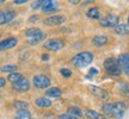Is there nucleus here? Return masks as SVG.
Instances as JSON below:
<instances>
[{"label": "nucleus", "mask_w": 129, "mask_h": 119, "mask_svg": "<svg viewBox=\"0 0 129 119\" xmlns=\"http://www.w3.org/2000/svg\"><path fill=\"white\" fill-rule=\"evenodd\" d=\"M125 110H127V104L124 101H116V102H106L102 106L103 114L105 117H112V118L120 119L123 117Z\"/></svg>", "instance_id": "obj_1"}, {"label": "nucleus", "mask_w": 129, "mask_h": 119, "mask_svg": "<svg viewBox=\"0 0 129 119\" xmlns=\"http://www.w3.org/2000/svg\"><path fill=\"white\" fill-rule=\"evenodd\" d=\"M93 61V54L90 51H81L72 58V64L77 68H84L91 64Z\"/></svg>", "instance_id": "obj_2"}, {"label": "nucleus", "mask_w": 129, "mask_h": 119, "mask_svg": "<svg viewBox=\"0 0 129 119\" xmlns=\"http://www.w3.org/2000/svg\"><path fill=\"white\" fill-rule=\"evenodd\" d=\"M104 69H105V72L110 76H120L121 74H122V68H121L120 63H118V61L114 57H108V58L104 61Z\"/></svg>", "instance_id": "obj_3"}, {"label": "nucleus", "mask_w": 129, "mask_h": 119, "mask_svg": "<svg viewBox=\"0 0 129 119\" xmlns=\"http://www.w3.org/2000/svg\"><path fill=\"white\" fill-rule=\"evenodd\" d=\"M32 83L36 88H40V89H46L51 85L50 79L48 78L47 75H43V74H40V75H36L32 79Z\"/></svg>", "instance_id": "obj_4"}, {"label": "nucleus", "mask_w": 129, "mask_h": 119, "mask_svg": "<svg viewBox=\"0 0 129 119\" xmlns=\"http://www.w3.org/2000/svg\"><path fill=\"white\" fill-rule=\"evenodd\" d=\"M118 22H120V18L117 16L108 14V16L99 19V25L103 28H115L118 25Z\"/></svg>", "instance_id": "obj_5"}, {"label": "nucleus", "mask_w": 129, "mask_h": 119, "mask_svg": "<svg viewBox=\"0 0 129 119\" xmlns=\"http://www.w3.org/2000/svg\"><path fill=\"white\" fill-rule=\"evenodd\" d=\"M43 46L50 51H59L64 46V42L60 38H51V39H48Z\"/></svg>", "instance_id": "obj_6"}, {"label": "nucleus", "mask_w": 129, "mask_h": 119, "mask_svg": "<svg viewBox=\"0 0 129 119\" xmlns=\"http://www.w3.org/2000/svg\"><path fill=\"white\" fill-rule=\"evenodd\" d=\"M57 4H59V0H44L43 4H42V11L44 13H50V12H56L59 11V7H57Z\"/></svg>", "instance_id": "obj_7"}, {"label": "nucleus", "mask_w": 129, "mask_h": 119, "mask_svg": "<svg viewBox=\"0 0 129 119\" xmlns=\"http://www.w3.org/2000/svg\"><path fill=\"white\" fill-rule=\"evenodd\" d=\"M64 22H66V18L63 16H57V14L44 19V24L48 25V26H59V25L64 24Z\"/></svg>", "instance_id": "obj_8"}, {"label": "nucleus", "mask_w": 129, "mask_h": 119, "mask_svg": "<svg viewBox=\"0 0 129 119\" xmlns=\"http://www.w3.org/2000/svg\"><path fill=\"white\" fill-rule=\"evenodd\" d=\"M17 43H18V39L14 38V37H9L4 41H0V51L13 49L14 46L17 45Z\"/></svg>", "instance_id": "obj_9"}, {"label": "nucleus", "mask_w": 129, "mask_h": 119, "mask_svg": "<svg viewBox=\"0 0 129 119\" xmlns=\"http://www.w3.org/2000/svg\"><path fill=\"white\" fill-rule=\"evenodd\" d=\"M117 61H118V63H120L122 70H123V72L129 76V54L128 52L121 54V55L118 56Z\"/></svg>", "instance_id": "obj_10"}, {"label": "nucleus", "mask_w": 129, "mask_h": 119, "mask_svg": "<svg viewBox=\"0 0 129 119\" xmlns=\"http://www.w3.org/2000/svg\"><path fill=\"white\" fill-rule=\"evenodd\" d=\"M16 17L14 11L7 10V11H0V25H4V24L10 23L11 20H13Z\"/></svg>", "instance_id": "obj_11"}, {"label": "nucleus", "mask_w": 129, "mask_h": 119, "mask_svg": "<svg viewBox=\"0 0 129 119\" xmlns=\"http://www.w3.org/2000/svg\"><path fill=\"white\" fill-rule=\"evenodd\" d=\"M12 87H13L14 91L24 93V92H28L30 89V82H29L26 79H23V80H20L18 82L12 83Z\"/></svg>", "instance_id": "obj_12"}, {"label": "nucleus", "mask_w": 129, "mask_h": 119, "mask_svg": "<svg viewBox=\"0 0 129 119\" xmlns=\"http://www.w3.org/2000/svg\"><path fill=\"white\" fill-rule=\"evenodd\" d=\"M88 89L91 91V93H92L93 95L97 96V98H99V99H102V100H104V99L108 98V92L101 87H97V86H88Z\"/></svg>", "instance_id": "obj_13"}, {"label": "nucleus", "mask_w": 129, "mask_h": 119, "mask_svg": "<svg viewBox=\"0 0 129 119\" xmlns=\"http://www.w3.org/2000/svg\"><path fill=\"white\" fill-rule=\"evenodd\" d=\"M35 104H36L37 107H41V108H49L53 102L49 98H46V96H41V98H37L35 100Z\"/></svg>", "instance_id": "obj_14"}, {"label": "nucleus", "mask_w": 129, "mask_h": 119, "mask_svg": "<svg viewBox=\"0 0 129 119\" xmlns=\"http://www.w3.org/2000/svg\"><path fill=\"white\" fill-rule=\"evenodd\" d=\"M108 42H109V39H108V37L104 36V35H97V36H94L92 38L93 45L98 46V48L106 45V44H108Z\"/></svg>", "instance_id": "obj_15"}, {"label": "nucleus", "mask_w": 129, "mask_h": 119, "mask_svg": "<svg viewBox=\"0 0 129 119\" xmlns=\"http://www.w3.org/2000/svg\"><path fill=\"white\" fill-rule=\"evenodd\" d=\"M115 32L120 36L129 35V24H118L117 26H115Z\"/></svg>", "instance_id": "obj_16"}, {"label": "nucleus", "mask_w": 129, "mask_h": 119, "mask_svg": "<svg viewBox=\"0 0 129 119\" xmlns=\"http://www.w3.org/2000/svg\"><path fill=\"white\" fill-rule=\"evenodd\" d=\"M61 95H62V91L57 87L48 88L46 91V96H48V98H60Z\"/></svg>", "instance_id": "obj_17"}, {"label": "nucleus", "mask_w": 129, "mask_h": 119, "mask_svg": "<svg viewBox=\"0 0 129 119\" xmlns=\"http://www.w3.org/2000/svg\"><path fill=\"white\" fill-rule=\"evenodd\" d=\"M85 115L88 119H105L106 117L101 112H97L94 110H86L85 111Z\"/></svg>", "instance_id": "obj_18"}, {"label": "nucleus", "mask_w": 129, "mask_h": 119, "mask_svg": "<svg viewBox=\"0 0 129 119\" xmlns=\"http://www.w3.org/2000/svg\"><path fill=\"white\" fill-rule=\"evenodd\" d=\"M46 33L44 32H40V33H37L35 37H32V38H30L28 41V44L29 45H36V44H38L40 42H42L43 39H46Z\"/></svg>", "instance_id": "obj_19"}, {"label": "nucleus", "mask_w": 129, "mask_h": 119, "mask_svg": "<svg viewBox=\"0 0 129 119\" xmlns=\"http://www.w3.org/2000/svg\"><path fill=\"white\" fill-rule=\"evenodd\" d=\"M117 88H118V91L122 95L124 96H129V83L125 82V81H121L118 82L117 85Z\"/></svg>", "instance_id": "obj_20"}, {"label": "nucleus", "mask_w": 129, "mask_h": 119, "mask_svg": "<svg viewBox=\"0 0 129 119\" xmlns=\"http://www.w3.org/2000/svg\"><path fill=\"white\" fill-rule=\"evenodd\" d=\"M86 16L91 19H101V12L98 7H90L86 12Z\"/></svg>", "instance_id": "obj_21"}, {"label": "nucleus", "mask_w": 129, "mask_h": 119, "mask_svg": "<svg viewBox=\"0 0 129 119\" xmlns=\"http://www.w3.org/2000/svg\"><path fill=\"white\" fill-rule=\"evenodd\" d=\"M17 69H18V67H17L16 64H4V66L0 67V70H1L3 73H9V74L16 73Z\"/></svg>", "instance_id": "obj_22"}, {"label": "nucleus", "mask_w": 129, "mask_h": 119, "mask_svg": "<svg viewBox=\"0 0 129 119\" xmlns=\"http://www.w3.org/2000/svg\"><path fill=\"white\" fill-rule=\"evenodd\" d=\"M14 119H31V113L29 110H19L17 111Z\"/></svg>", "instance_id": "obj_23"}, {"label": "nucleus", "mask_w": 129, "mask_h": 119, "mask_svg": "<svg viewBox=\"0 0 129 119\" xmlns=\"http://www.w3.org/2000/svg\"><path fill=\"white\" fill-rule=\"evenodd\" d=\"M23 75L20 73H11L9 74V76H7V80H9L10 82H12V83H16V82H18V81H20V80H23Z\"/></svg>", "instance_id": "obj_24"}, {"label": "nucleus", "mask_w": 129, "mask_h": 119, "mask_svg": "<svg viewBox=\"0 0 129 119\" xmlns=\"http://www.w3.org/2000/svg\"><path fill=\"white\" fill-rule=\"evenodd\" d=\"M67 113H71V114H73L74 117H77V118H79V117H81V115L84 114L83 110L79 108V107H77V106H71V107H68Z\"/></svg>", "instance_id": "obj_25"}, {"label": "nucleus", "mask_w": 129, "mask_h": 119, "mask_svg": "<svg viewBox=\"0 0 129 119\" xmlns=\"http://www.w3.org/2000/svg\"><path fill=\"white\" fill-rule=\"evenodd\" d=\"M13 105L18 111L19 110H29V107H30L29 102H26V101H24V100H16Z\"/></svg>", "instance_id": "obj_26"}, {"label": "nucleus", "mask_w": 129, "mask_h": 119, "mask_svg": "<svg viewBox=\"0 0 129 119\" xmlns=\"http://www.w3.org/2000/svg\"><path fill=\"white\" fill-rule=\"evenodd\" d=\"M40 32H41V30L38 28H29L25 30V36L29 37V38H32V37H35Z\"/></svg>", "instance_id": "obj_27"}, {"label": "nucleus", "mask_w": 129, "mask_h": 119, "mask_svg": "<svg viewBox=\"0 0 129 119\" xmlns=\"http://www.w3.org/2000/svg\"><path fill=\"white\" fill-rule=\"evenodd\" d=\"M60 74L61 75H62V76H63L64 79H68V78H71V76H72V70H71V69H68V68H62L60 70Z\"/></svg>", "instance_id": "obj_28"}, {"label": "nucleus", "mask_w": 129, "mask_h": 119, "mask_svg": "<svg viewBox=\"0 0 129 119\" xmlns=\"http://www.w3.org/2000/svg\"><path fill=\"white\" fill-rule=\"evenodd\" d=\"M43 1H44V0H36V1H34V3L31 4V9L32 10L41 9V7H42V4H43Z\"/></svg>", "instance_id": "obj_29"}, {"label": "nucleus", "mask_w": 129, "mask_h": 119, "mask_svg": "<svg viewBox=\"0 0 129 119\" xmlns=\"http://www.w3.org/2000/svg\"><path fill=\"white\" fill-rule=\"evenodd\" d=\"M59 119H78V118L74 117L73 114H71V113H62V114L59 115Z\"/></svg>", "instance_id": "obj_30"}, {"label": "nucleus", "mask_w": 129, "mask_h": 119, "mask_svg": "<svg viewBox=\"0 0 129 119\" xmlns=\"http://www.w3.org/2000/svg\"><path fill=\"white\" fill-rule=\"evenodd\" d=\"M96 74H98V69L97 68H91L90 69V72H88V75H90V76H94Z\"/></svg>", "instance_id": "obj_31"}, {"label": "nucleus", "mask_w": 129, "mask_h": 119, "mask_svg": "<svg viewBox=\"0 0 129 119\" xmlns=\"http://www.w3.org/2000/svg\"><path fill=\"white\" fill-rule=\"evenodd\" d=\"M26 1H29V0H14L13 3L16 5H22V4H25Z\"/></svg>", "instance_id": "obj_32"}, {"label": "nucleus", "mask_w": 129, "mask_h": 119, "mask_svg": "<svg viewBox=\"0 0 129 119\" xmlns=\"http://www.w3.org/2000/svg\"><path fill=\"white\" fill-rule=\"evenodd\" d=\"M5 85H6V79H4V78H1V76H0V88L4 87Z\"/></svg>", "instance_id": "obj_33"}, {"label": "nucleus", "mask_w": 129, "mask_h": 119, "mask_svg": "<svg viewBox=\"0 0 129 119\" xmlns=\"http://www.w3.org/2000/svg\"><path fill=\"white\" fill-rule=\"evenodd\" d=\"M29 20H30V22H35V20H36L37 22V20H38V16H37V14L36 16H31V18L29 19Z\"/></svg>", "instance_id": "obj_34"}, {"label": "nucleus", "mask_w": 129, "mask_h": 119, "mask_svg": "<svg viewBox=\"0 0 129 119\" xmlns=\"http://www.w3.org/2000/svg\"><path fill=\"white\" fill-rule=\"evenodd\" d=\"M69 3H71V4H73V5H77V4H79V3H80V1H81V0H68Z\"/></svg>", "instance_id": "obj_35"}, {"label": "nucleus", "mask_w": 129, "mask_h": 119, "mask_svg": "<svg viewBox=\"0 0 129 119\" xmlns=\"http://www.w3.org/2000/svg\"><path fill=\"white\" fill-rule=\"evenodd\" d=\"M42 60H43V61H48V60H49V56L47 55V54H43V56H42Z\"/></svg>", "instance_id": "obj_36"}, {"label": "nucleus", "mask_w": 129, "mask_h": 119, "mask_svg": "<svg viewBox=\"0 0 129 119\" xmlns=\"http://www.w3.org/2000/svg\"><path fill=\"white\" fill-rule=\"evenodd\" d=\"M6 0H0V4H3V3H5Z\"/></svg>", "instance_id": "obj_37"}, {"label": "nucleus", "mask_w": 129, "mask_h": 119, "mask_svg": "<svg viewBox=\"0 0 129 119\" xmlns=\"http://www.w3.org/2000/svg\"><path fill=\"white\" fill-rule=\"evenodd\" d=\"M128 24H129V17H128Z\"/></svg>", "instance_id": "obj_38"}, {"label": "nucleus", "mask_w": 129, "mask_h": 119, "mask_svg": "<svg viewBox=\"0 0 129 119\" xmlns=\"http://www.w3.org/2000/svg\"><path fill=\"white\" fill-rule=\"evenodd\" d=\"M0 37H1V32H0Z\"/></svg>", "instance_id": "obj_39"}, {"label": "nucleus", "mask_w": 129, "mask_h": 119, "mask_svg": "<svg viewBox=\"0 0 129 119\" xmlns=\"http://www.w3.org/2000/svg\"><path fill=\"white\" fill-rule=\"evenodd\" d=\"M0 95H1V94H0Z\"/></svg>", "instance_id": "obj_40"}]
</instances>
